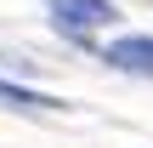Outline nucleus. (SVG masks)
<instances>
[{
    "instance_id": "nucleus-2",
    "label": "nucleus",
    "mask_w": 153,
    "mask_h": 148,
    "mask_svg": "<svg viewBox=\"0 0 153 148\" xmlns=\"http://www.w3.org/2000/svg\"><path fill=\"white\" fill-rule=\"evenodd\" d=\"M102 63H114V68H125V74H153V40L148 34H125V40L108 46Z\"/></svg>"
},
{
    "instance_id": "nucleus-3",
    "label": "nucleus",
    "mask_w": 153,
    "mask_h": 148,
    "mask_svg": "<svg viewBox=\"0 0 153 148\" xmlns=\"http://www.w3.org/2000/svg\"><path fill=\"white\" fill-rule=\"evenodd\" d=\"M0 103H6V108H28V114H51V108H62V97L28 91V86H11V80H0Z\"/></svg>"
},
{
    "instance_id": "nucleus-1",
    "label": "nucleus",
    "mask_w": 153,
    "mask_h": 148,
    "mask_svg": "<svg viewBox=\"0 0 153 148\" xmlns=\"http://www.w3.org/2000/svg\"><path fill=\"white\" fill-rule=\"evenodd\" d=\"M119 11H114V0H51V23L62 29V34H97L102 23H114Z\"/></svg>"
}]
</instances>
